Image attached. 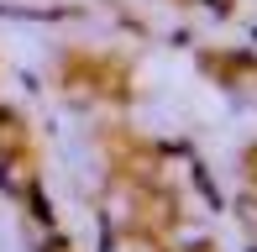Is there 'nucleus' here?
Masks as SVG:
<instances>
[{"label":"nucleus","instance_id":"1","mask_svg":"<svg viewBox=\"0 0 257 252\" xmlns=\"http://www.w3.org/2000/svg\"><path fill=\"white\" fill-rule=\"evenodd\" d=\"M105 252H168L158 247V231H147V226H110L105 231Z\"/></svg>","mask_w":257,"mask_h":252},{"label":"nucleus","instance_id":"2","mask_svg":"<svg viewBox=\"0 0 257 252\" xmlns=\"http://www.w3.org/2000/svg\"><path fill=\"white\" fill-rule=\"evenodd\" d=\"M42 252H74V247H68L63 236H48V242H42Z\"/></svg>","mask_w":257,"mask_h":252},{"label":"nucleus","instance_id":"3","mask_svg":"<svg viewBox=\"0 0 257 252\" xmlns=\"http://www.w3.org/2000/svg\"><path fill=\"white\" fill-rule=\"evenodd\" d=\"M247 174H252V184H257V147L247 153Z\"/></svg>","mask_w":257,"mask_h":252}]
</instances>
